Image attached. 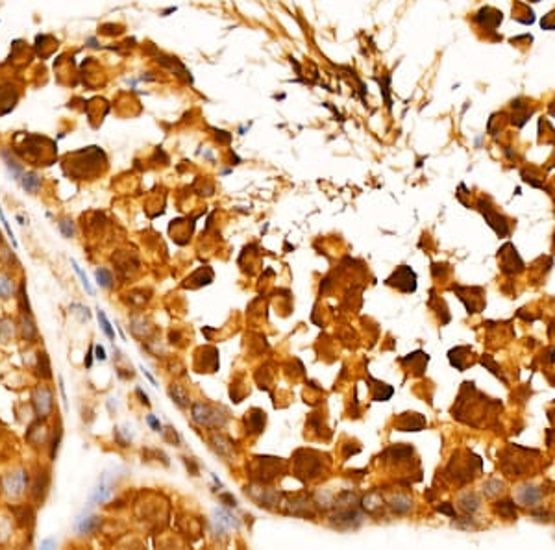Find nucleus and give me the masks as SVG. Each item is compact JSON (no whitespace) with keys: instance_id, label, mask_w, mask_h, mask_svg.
I'll return each instance as SVG.
<instances>
[{"instance_id":"nucleus-1","label":"nucleus","mask_w":555,"mask_h":550,"mask_svg":"<svg viewBox=\"0 0 555 550\" xmlns=\"http://www.w3.org/2000/svg\"><path fill=\"white\" fill-rule=\"evenodd\" d=\"M108 165V158L100 147H87V149L69 152L61 161L63 172L74 180H94L104 172Z\"/></svg>"},{"instance_id":"nucleus-2","label":"nucleus","mask_w":555,"mask_h":550,"mask_svg":"<svg viewBox=\"0 0 555 550\" xmlns=\"http://www.w3.org/2000/svg\"><path fill=\"white\" fill-rule=\"evenodd\" d=\"M13 152L34 167H48L54 163L56 154H57V145L48 137L24 135L22 143H15Z\"/></svg>"},{"instance_id":"nucleus-3","label":"nucleus","mask_w":555,"mask_h":550,"mask_svg":"<svg viewBox=\"0 0 555 550\" xmlns=\"http://www.w3.org/2000/svg\"><path fill=\"white\" fill-rule=\"evenodd\" d=\"M481 473V459L474 454H466L464 459L457 456L452 457V461L448 463V469H446V474L452 478L455 485H464L472 482L476 476Z\"/></svg>"},{"instance_id":"nucleus-4","label":"nucleus","mask_w":555,"mask_h":550,"mask_svg":"<svg viewBox=\"0 0 555 550\" xmlns=\"http://www.w3.org/2000/svg\"><path fill=\"white\" fill-rule=\"evenodd\" d=\"M285 463L281 461V457H272V456H258L254 457V461L250 463V473H252V480L258 484H272L278 476L283 473Z\"/></svg>"},{"instance_id":"nucleus-5","label":"nucleus","mask_w":555,"mask_h":550,"mask_svg":"<svg viewBox=\"0 0 555 550\" xmlns=\"http://www.w3.org/2000/svg\"><path fill=\"white\" fill-rule=\"evenodd\" d=\"M324 456L314 450H298L295 454V476L302 482H309L322 474Z\"/></svg>"},{"instance_id":"nucleus-6","label":"nucleus","mask_w":555,"mask_h":550,"mask_svg":"<svg viewBox=\"0 0 555 550\" xmlns=\"http://www.w3.org/2000/svg\"><path fill=\"white\" fill-rule=\"evenodd\" d=\"M191 417L198 426L204 428H222L228 420V415L224 411L205 402H194L191 406Z\"/></svg>"},{"instance_id":"nucleus-7","label":"nucleus","mask_w":555,"mask_h":550,"mask_svg":"<svg viewBox=\"0 0 555 550\" xmlns=\"http://www.w3.org/2000/svg\"><path fill=\"white\" fill-rule=\"evenodd\" d=\"M498 261H500V269L503 274L507 276H513V274H520L524 270V261L518 254L517 247L513 243H505L501 248L498 250Z\"/></svg>"},{"instance_id":"nucleus-8","label":"nucleus","mask_w":555,"mask_h":550,"mask_svg":"<svg viewBox=\"0 0 555 550\" xmlns=\"http://www.w3.org/2000/svg\"><path fill=\"white\" fill-rule=\"evenodd\" d=\"M32 408L34 413L39 419H46L52 410H54V393L50 387H46L43 383H39L32 391Z\"/></svg>"},{"instance_id":"nucleus-9","label":"nucleus","mask_w":555,"mask_h":550,"mask_svg":"<svg viewBox=\"0 0 555 550\" xmlns=\"http://www.w3.org/2000/svg\"><path fill=\"white\" fill-rule=\"evenodd\" d=\"M388 287H396L402 293H415L416 291V272L409 265H400L387 280Z\"/></svg>"},{"instance_id":"nucleus-10","label":"nucleus","mask_w":555,"mask_h":550,"mask_svg":"<svg viewBox=\"0 0 555 550\" xmlns=\"http://www.w3.org/2000/svg\"><path fill=\"white\" fill-rule=\"evenodd\" d=\"M452 289L459 295V300L464 304L466 311L474 315L480 313L485 308V291L481 287H462V285H452Z\"/></svg>"},{"instance_id":"nucleus-11","label":"nucleus","mask_w":555,"mask_h":550,"mask_svg":"<svg viewBox=\"0 0 555 550\" xmlns=\"http://www.w3.org/2000/svg\"><path fill=\"white\" fill-rule=\"evenodd\" d=\"M28 489V473L18 469L11 471L2 478V491L8 494L9 498H20L24 491Z\"/></svg>"},{"instance_id":"nucleus-12","label":"nucleus","mask_w":555,"mask_h":550,"mask_svg":"<svg viewBox=\"0 0 555 550\" xmlns=\"http://www.w3.org/2000/svg\"><path fill=\"white\" fill-rule=\"evenodd\" d=\"M478 209H480L481 213H483V217H485V223L489 224L500 237H507L511 230H509L507 219H505L503 215H500L487 200H480V202H478Z\"/></svg>"},{"instance_id":"nucleus-13","label":"nucleus","mask_w":555,"mask_h":550,"mask_svg":"<svg viewBox=\"0 0 555 550\" xmlns=\"http://www.w3.org/2000/svg\"><path fill=\"white\" fill-rule=\"evenodd\" d=\"M246 494H250L259 506H265V508H272V506L281 504V494L274 489L263 487V484H259V487H246Z\"/></svg>"},{"instance_id":"nucleus-14","label":"nucleus","mask_w":555,"mask_h":550,"mask_svg":"<svg viewBox=\"0 0 555 550\" xmlns=\"http://www.w3.org/2000/svg\"><path fill=\"white\" fill-rule=\"evenodd\" d=\"M196 369L198 373H215L219 369V350L213 346H204L196 356Z\"/></svg>"},{"instance_id":"nucleus-15","label":"nucleus","mask_w":555,"mask_h":550,"mask_svg":"<svg viewBox=\"0 0 555 550\" xmlns=\"http://www.w3.org/2000/svg\"><path fill=\"white\" fill-rule=\"evenodd\" d=\"M426 424H427L426 417L416 411H406L396 419V428L400 432H420L426 428Z\"/></svg>"},{"instance_id":"nucleus-16","label":"nucleus","mask_w":555,"mask_h":550,"mask_svg":"<svg viewBox=\"0 0 555 550\" xmlns=\"http://www.w3.org/2000/svg\"><path fill=\"white\" fill-rule=\"evenodd\" d=\"M48 489H50V471L39 469V473L34 478V484H32V498L37 504H41L48 494Z\"/></svg>"},{"instance_id":"nucleus-17","label":"nucleus","mask_w":555,"mask_h":550,"mask_svg":"<svg viewBox=\"0 0 555 550\" xmlns=\"http://www.w3.org/2000/svg\"><path fill=\"white\" fill-rule=\"evenodd\" d=\"M26 441L32 445V447H39V445H45L48 441V432L45 428V419L34 420L26 430Z\"/></svg>"},{"instance_id":"nucleus-18","label":"nucleus","mask_w":555,"mask_h":550,"mask_svg":"<svg viewBox=\"0 0 555 550\" xmlns=\"http://www.w3.org/2000/svg\"><path fill=\"white\" fill-rule=\"evenodd\" d=\"M18 334H20L24 343H36L37 337H39V330H37L36 326L34 315H28V313H22V315H20V321H18Z\"/></svg>"},{"instance_id":"nucleus-19","label":"nucleus","mask_w":555,"mask_h":550,"mask_svg":"<svg viewBox=\"0 0 555 550\" xmlns=\"http://www.w3.org/2000/svg\"><path fill=\"white\" fill-rule=\"evenodd\" d=\"M283 506H287V513H293V515H298V517H314L313 502L307 500L305 496H296L291 502H283Z\"/></svg>"},{"instance_id":"nucleus-20","label":"nucleus","mask_w":555,"mask_h":550,"mask_svg":"<svg viewBox=\"0 0 555 550\" xmlns=\"http://www.w3.org/2000/svg\"><path fill=\"white\" fill-rule=\"evenodd\" d=\"M517 498L522 506H536L542 500V491L535 485H520L517 491Z\"/></svg>"},{"instance_id":"nucleus-21","label":"nucleus","mask_w":555,"mask_h":550,"mask_svg":"<svg viewBox=\"0 0 555 550\" xmlns=\"http://www.w3.org/2000/svg\"><path fill=\"white\" fill-rule=\"evenodd\" d=\"M470 354H472L470 346H455V348H452V350L448 352V360H450L452 367H455L457 371L462 373V371L466 369V365L470 363Z\"/></svg>"},{"instance_id":"nucleus-22","label":"nucleus","mask_w":555,"mask_h":550,"mask_svg":"<svg viewBox=\"0 0 555 550\" xmlns=\"http://www.w3.org/2000/svg\"><path fill=\"white\" fill-rule=\"evenodd\" d=\"M427 361H429V356L426 354V352H422V350H416L413 354H409L400 360L402 365H411V367H413V374H415V376H422V374H424Z\"/></svg>"},{"instance_id":"nucleus-23","label":"nucleus","mask_w":555,"mask_h":550,"mask_svg":"<svg viewBox=\"0 0 555 550\" xmlns=\"http://www.w3.org/2000/svg\"><path fill=\"white\" fill-rule=\"evenodd\" d=\"M265 420H267V417H265V411L263 410H259V408L250 410L246 413V417H244L246 432L248 434H261L263 428H265Z\"/></svg>"},{"instance_id":"nucleus-24","label":"nucleus","mask_w":555,"mask_h":550,"mask_svg":"<svg viewBox=\"0 0 555 550\" xmlns=\"http://www.w3.org/2000/svg\"><path fill=\"white\" fill-rule=\"evenodd\" d=\"M213 282V270L209 267H200L198 270H194L193 274L185 280L184 287H189V289H196V287H202V285H207Z\"/></svg>"},{"instance_id":"nucleus-25","label":"nucleus","mask_w":555,"mask_h":550,"mask_svg":"<svg viewBox=\"0 0 555 550\" xmlns=\"http://www.w3.org/2000/svg\"><path fill=\"white\" fill-rule=\"evenodd\" d=\"M18 182H20L22 189H24L26 193H30V195H36L37 191L41 189V186H43V178H41V174L36 172V171L22 172V176H20Z\"/></svg>"},{"instance_id":"nucleus-26","label":"nucleus","mask_w":555,"mask_h":550,"mask_svg":"<svg viewBox=\"0 0 555 550\" xmlns=\"http://www.w3.org/2000/svg\"><path fill=\"white\" fill-rule=\"evenodd\" d=\"M11 512H13V515H15V519H17L18 526H22V528H26V526H30L32 522H34V519H36V512H34V508L30 506V504H20V506H13V508H9Z\"/></svg>"},{"instance_id":"nucleus-27","label":"nucleus","mask_w":555,"mask_h":550,"mask_svg":"<svg viewBox=\"0 0 555 550\" xmlns=\"http://www.w3.org/2000/svg\"><path fill=\"white\" fill-rule=\"evenodd\" d=\"M111 493H113V484H111L110 480L104 476L100 480V484L94 487V491H92L91 494V506H94V504H102L106 502V500H110Z\"/></svg>"},{"instance_id":"nucleus-28","label":"nucleus","mask_w":555,"mask_h":550,"mask_svg":"<svg viewBox=\"0 0 555 550\" xmlns=\"http://www.w3.org/2000/svg\"><path fill=\"white\" fill-rule=\"evenodd\" d=\"M36 376L41 380H50L52 378V365H50V358L46 354V350H39L36 360Z\"/></svg>"},{"instance_id":"nucleus-29","label":"nucleus","mask_w":555,"mask_h":550,"mask_svg":"<svg viewBox=\"0 0 555 550\" xmlns=\"http://www.w3.org/2000/svg\"><path fill=\"white\" fill-rule=\"evenodd\" d=\"M369 382L374 383V385H372V398H374V400L385 402L392 397V393H394V387H392V385H388V383L385 382H379V380H374L372 376H369Z\"/></svg>"},{"instance_id":"nucleus-30","label":"nucleus","mask_w":555,"mask_h":550,"mask_svg":"<svg viewBox=\"0 0 555 550\" xmlns=\"http://www.w3.org/2000/svg\"><path fill=\"white\" fill-rule=\"evenodd\" d=\"M480 496L474 493V491H468V493H462L461 496H459V508H461V512L464 513V515H472V513H476L478 510H480Z\"/></svg>"},{"instance_id":"nucleus-31","label":"nucleus","mask_w":555,"mask_h":550,"mask_svg":"<svg viewBox=\"0 0 555 550\" xmlns=\"http://www.w3.org/2000/svg\"><path fill=\"white\" fill-rule=\"evenodd\" d=\"M388 508H390L394 513H398V515H406V513L411 512V508H413V500H411L407 494L398 493L388 500Z\"/></svg>"},{"instance_id":"nucleus-32","label":"nucleus","mask_w":555,"mask_h":550,"mask_svg":"<svg viewBox=\"0 0 555 550\" xmlns=\"http://www.w3.org/2000/svg\"><path fill=\"white\" fill-rule=\"evenodd\" d=\"M102 519L92 515V517H80L78 521L74 522V528L80 531V533H94V531L100 528Z\"/></svg>"},{"instance_id":"nucleus-33","label":"nucleus","mask_w":555,"mask_h":550,"mask_svg":"<svg viewBox=\"0 0 555 550\" xmlns=\"http://www.w3.org/2000/svg\"><path fill=\"white\" fill-rule=\"evenodd\" d=\"M0 156H2V159H4V161H6V167H8L11 178H15V180H20L22 172H24V169H22V165H20L17 159H15V156L11 154V150L2 149Z\"/></svg>"},{"instance_id":"nucleus-34","label":"nucleus","mask_w":555,"mask_h":550,"mask_svg":"<svg viewBox=\"0 0 555 550\" xmlns=\"http://www.w3.org/2000/svg\"><path fill=\"white\" fill-rule=\"evenodd\" d=\"M494 512L498 513L500 517L513 521V519H517V504H515V500H509V498L498 500L494 504Z\"/></svg>"},{"instance_id":"nucleus-35","label":"nucleus","mask_w":555,"mask_h":550,"mask_svg":"<svg viewBox=\"0 0 555 550\" xmlns=\"http://www.w3.org/2000/svg\"><path fill=\"white\" fill-rule=\"evenodd\" d=\"M168 395H170V398H172V402H174L178 408H187L189 406V395L185 393V389L182 387V385H178V383H172L170 387H168Z\"/></svg>"},{"instance_id":"nucleus-36","label":"nucleus","mask_w":555,"mask_h":550,"mask_svg":"<svg viewBox=\"0 0 555 550\" xmlns=\"http://www.w3.org/2000/svg\"><path fill=\"white\" fill-rule=\"evenodd\" d=\"M513 110H515V115H513V122L517 124L518 128H522V126L526 124L527 119H529V115H531V110L527 108L526 104L520 102V100H515V102H513Z\"/></svg>"},{"instance_id":"nucleus-37","label":"nucleus","mask_w":555,"mask_h":550,"mask_svg":"<svg viewBox=\"0 0 555 550\" xmlns=\"http://www.w3.org/2000/svg\"><path fill=\"white\" fill-rule=\"evenodd\" d=\"M15 295V282L13 278L6 274V272H0V300H8Z\"/></svg>"},{"instance_id":"nucleus-38","label":"nucleus","mask_w":555,"mask_h":550,"mask_svg":"<svg viewBox=\"0 0 555 550\" xmlns=\"http://www.w3.org/2000/svg\"><path fill=\"white\" fill-rule=\"evenodd\" d=\"M15 336V322L8 317L0 319V343H8Z\"/></svg>"},{"instance_id":"nucleus-39","label":"nucleus","mask_w":555,"mask_h":550,"mask_svg":"<svg viewBox=\"0 0 555 550\" xmlns=\"http://www.w3.org/2000/svg\"><path fill=\"white\" fill-rule=\"evenodd\" d=\"M503 482L501 480H498V478H489L487 482H485V485H483V493H485V496H489V498H492V496H498L500 493H503Z\"/></svg>"},{"instance_id":"nucleus-40","label":"nucleus","mask_w":555,"mask_h":550,"mask_svg":"<svg viewBox=\"0 0 555 550\" xmlns=\"http://www.w3.org/2000/svg\"><path fill=\"white\" fill-rule=\"evenodd\" d=\"M61 436H63V428H61V420L57 419V426L54 428V434H52V439H50V459H56V456H57Z\"/></svg>"},{"instance_id":"nucleus-41","label":"nucleus","mask_w":555,"mask_h":550,"mask_svg":"<svg viewBox=\"0 0 555 550\" xmlns=\"http://www.w3.org/2000/svg\"><path fill=\"white\" fill-rule=\"evenodd\" d=\"M26 280L20 282V287H18V309H20V313H28V315H32V306H30V300H28V293H26V284H24Z\"/></svg>"},{"instance_id":"nucleus-42","label":"nucleus","mask_w":555,"mask_h":550,"mask_svg":"<svg viewBox=\"0 0 555 550\" xmlns=\"http://www.w3.org/2000/svg\"><path fill=\"white\" fill-rule=\"evenodd\" d=\"M481 365H483L485 369H489L490 373L494 374L496 378H501V382H503V383H507V380H505V376H503V373L500 371V365L496 363V361H494V360H492V358H490L489 354L481 356Z\"/></svg>"},{"instance_id":"nucleus-43","label":"nucleus","mask_w":555,"mask_h":550,"mask_svg":"<svg viewBox=\"0 0 555 550\" xmlns=\"http://www.w3.org/2000/svg\"><path fill=\"white\" fill-rule=\"evenodd\" d=\"M96 317H98V322H100L102 332L106 334V337H108V339H111V341H113V339H115V330H113V326H111V322H110V321H108V317H106V313H104V311H102L100 308L96 309Z\"/></svg>"},{"instance_id":"nucleus-44","label":"nucleus","mask_w":555,"mask_h":550,"mask_svg":"<svg viewBox=\"0 0 555 550\" xmlns=\"http://www.w3.org/2000/svg\"><path fill=\"white\" fill-rule=\"evenodd\" d=\"M94 278L98 282V285L104 287V289H110L113 285V276H111V272L108 269H96L94 270Z\"/></svg>"},{"instance_id":"nucleus-45","label":"nucleus","mask_w":555,"mask_h":550,"mask_svg":"<svg viewBox=\"0 0 555 550\" xmlns=\"http://www.w3.org/2000/svg\"><path fill=\"white\" fill-rule=\"evenodd\" d=\"M57 228H59V232L63 233L65 239L74 237V223L73 221H69V219H61V221L57 223Z\"/></svg>"},{"instance_id":"nucleus-46","label":"nucleus","mask_w":555,"mask_h":550,"mask_svg":"<svg viewBox=\"0 0 555 550\" xmlns=\"http://www.w3.org/2000/svg\"><path fill=\"white\" fill-rule=\"evenodd\" d=\"M71 263H73L74 270H76V274L80 276V280H82V285L85 287V291L89 293V295H94V289L91 287V284H89V280H87V276H85V272H83L82 269H80V265L76 263V260H71Z\"/></svg>"},{"instance_id":"nucleus-47","label":"nucleus","mask_w":555,"mask_h":550,"mask_svg":"<svg viewBox=\"0 0 555 550\" xmlns=\"http://www.w3.org/2000/svg\"><path fill=\"white\" fill-rule=\"evenodd\" d=\"M213 443H215V447H217V450H219L221 454H228V452H231V448H233L226 439H222V437H213Z\"/></svg>"},{"instance_id":"nucleus-48","label":"nucleus","mask_w":555,"mask_h":550,"mask_svg":"<svg viewBox=\"0 0 555 550\" xmlns=\"http://www.w3.org/2000/svg\"><path fill=\"white\" fill-rule=\"evenodd\" d=\"M0 256H2V260L6 261L8 265H11V263L18 265V260L15 258V254L9 250V248H6V247H2V248H0Z\"/></svg>"},{"instance_id":"nucleus-49","label":"nucleus","mask_w":555,"mask_h":550,"mask_svg":"<svg viewBox=\"0 0 555 550\" xmlns=\"http://www.w3.org/2000/svg\"><path fill=\"white\" fill-rule=\"evenodd\" d=\"M163 434H165L166 441H172L174 445H178V443H180V437H178V434L174 432V428H172V426H168L166 430H163Z\"/></svg>"},{"instance_id":"nucleus-50","label":"nucleus","mask_w":555,"mask_h":550,"mask_svg":"<svg viewBox=\"0 0 555 550\" xmlns=\"http://www.w3.org/2000/svg\"><path fill=\"white\" fill-rule=\"evenodd\" d=\"M437 512H439V513H446V515H450V517H455V510H453V506L450 502L441 504V506L437 508Z\"/></svg>"},{"instance_id":"nucleus-51","label":"nucleus","mask_w":555,"mask_h":550,"mask_svg":"<svg viewBox=\"0 0 555 550\" xmlns=\"http://www.w3.org/2000/svg\"><path fill=\"white\" fill-rule=\"evenodd\" d=\"M0 221H2V224H4V228H6V232H8L9 239H11V243H13V247H17V241H15V237H13V232H11V226H9L8 221H6V217H4V213H2V209H0Z\"/></svg>"},{"instance_id":"nucleus-52","label":"nucleus","mask_w":555,"mask_h":550,"mask_svg":"<svg viewBox=\"0 0 555 550\" xmlns=\"http://www.w3.org/2000/svg\"><path fill=\"white\" fill-rule=\"evenodd\" d=\"M147 422L150 424V428L154 430V432H163V428H161V422L154 417V415H147Z\"/></svg>"},{"instance_id":"nucleus-53","label":"nucleus","mask_w":555,"mask_h":550,"mask_svg":"<svg viewBox=\"0 0 555 550\" xmlns=\"http://www.w3.org/2000/svg\"><path fill=\"white\" fill-rule=\"evenodd\" d=\"M94 358H96V360H100V361H104V360H106V350H104V346L102 345H96L94 346Z\"/></svg>"},{"instance_id":"nucleus-54","label":"nucleus","mask_w":555,"mask_h":550,"mask_svg":"<svg viewBox=\"0 0 555 550\" xmlns=\"http://www.w3.org/2000/svg\"><path fill=\"white\" fill-rule=\"evenodd\" d=\"M221 500H224V502H228L226 504V506H233V508H235V506H237V500H235V498H233V496H230V494H221Z\"/></svg>"},{"instance_id":"nucleus-55","label":"nucleus","mask_w":555,"mask_h":550,"mask_svg":"<svg viewBox=\"0 0 555 550\" xmlns=\"http://www.w3.org/2000/svg\"><path fill=\"white\" fill-rule=\"evenodd\" d=\"M135 393H137V397L141 398V402H143L145 406H150V400H148L147 393H143V389H141V387H137V389H135Z\"/></svg>"},{"instance_id":"nucleus-56","label":"nucleus","mask_w":555,"mask_h":550,"mask_svg":"<svg viewBox=\"0 0 555 550\" xmlns=\"http://www.w3.org/2000/svg\"><path fill=\"white\" fill-rule=\"evenodd\" d=\"M92 350H94V346H91L87 356H85V367H87V369H91V365H92Z\"/></svg>"},{"instance_id":"nucleus-57","label":"nucleus","mask_w":555,"mask_h":550,"mask_svg":"<svg viewBox=\"0 0 555 550\" xmlns=\"http://www.w3.org/2000/svg\"><path fill=\"white\" fill-rule=\"evenodd\" d=\"M141 371H143V374H145V376H147L148 380H150V382H152V385H157L156 378H154V376H152V374L148 373V371H147V369H145V367H141Z\"/></svg>"},{"instance_id":"nucleus-58","label":"nucleus","mask_w":555,"mask_h":550,"mask_svg":"<svg viewBox=\"0 0 555 550\" xmlns=\"http://www.w3.org/2000/svg\"><path fill=\"white\" fill-rule=\"evenodd\" d=\"M41 547H43V549H50V547H56V541L54 539H45L43 543H41Z\"/></svg>"},{"instance_id":"nucleus-59","label":"nucleus","mask_w":555,"mask_h":550,"mask_svg":"<svg viewBox=\"0 0 555 550\" xmlns=\"http://www.w3.org/2000/svg\"><path fill=\"white\" fill-rule=\"evenodd\" d=\"M85 43H87L89 47H92V48L98 47V45H96V39H94V38H89V39H87V41H85Z\"/></svg>"},{"instance_id":"nucleus-60","label":"nucleus","mask_w":555,"mask_h":550,"mask_svg":"<svg viewBox=\"0 0 555 550\" xmlns=\"http://www.w3.org/2000/svg\"><path fill=\"white\" fill-rule=\"evenodd\" d=\"M172 11H176V8H168V10H165L163 13H161V15H163V17H166V15H168V13H172Z\"/></svg>"},{"instance_id":"nucleus-61","label":"nucleus","mask_w":555,"mask_h":550,"mask_svg":"<svg viewBox=\"0 0 555 550\" xmlns=\"http://www.w3.org/2000/svg\"><path fill=\"white\" fill-rule=\"evenodd\" d=\"M2 243H4V239H2V233H0V247H2Z\"/></svg>"}]
</instances>
